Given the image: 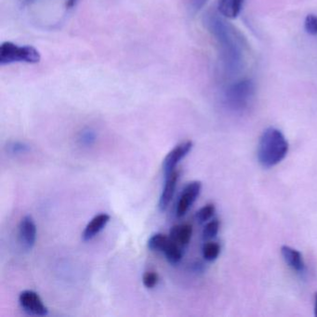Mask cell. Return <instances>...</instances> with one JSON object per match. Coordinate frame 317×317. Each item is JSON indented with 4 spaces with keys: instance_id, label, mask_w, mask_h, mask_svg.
<instances>
[{
    "instance_id": "obj_1",
    "label": "cell",
    "mask_w": 317,
    "mask_h": 317,
    "mask_svg": "<svg viewBox=\"0 0 317 317\" xmlns=\"http://www.w3.org/2000/svg\"><path fill=\"white\" fill-rule=\"evenodd\" d=\"M218 13L209 11L203 18L205 27L216 40L223 69L233 74L241 69L244 62V44L237 31Z\"/></svg>"
},
{
    "instance_id": "obj_2",
    "label": "cell",
    "mask_w": 317,
    "mask_h": 317,
    "mask_svg": "<svg viewBox=\"0 0 317 317\" xmlns=\"http://www.w3.org/2000/svg\"><path fill=\"white\" fill-rule=\"evenodd\" d=\"M288 152V143L284 134L275 128L264 130L259 142L258 160L264 168H272L280 163Z\"/></svg>"
},
{
    "instance_id": "obj_3",
    "label": "cell",
    "mask_w": 317,
    "mask_h": 317,
    "mask_svg": "<svg viewBox=\"0 0 317 317\" xmlns=\"http://www.w3.org/2000/svg\"><path fill=\"white\" fill-rule=\"evenodd\" d=\"M41 56L39 51L29 45L15 44L6 41L0 46V65H8L16 63H25L35 65L39 63Z\"/></svg>"
},
{
    "instance_id": "obj_4",
    "label": "cell",
    "mask_w": 317,
    "mask_h": 317,
    "mask_svg": "<svg viewBox=\"0 0 317 317\" xmlns=\"http://www.w3.org/2000/svg\"><path fill=\"white\" fill-rule=\"evenodd\" d=\"M256 91V86L249 78L239 80L229 85L224 91V100L231 108L243 109L251 102Z\"/></svg>"
},
{
    "instance_id": "obj_5",
    "label": "cell",
    "mask_w": 317,
    "mask_h": 317,
    "mask_svg": "<svg viewBox=\"0 0 317 317\" xmlns=\"http://www.w3.org/2000/svg\"><path fill=\"white\" fill-rule=\"evenodd\" d=\"M19 303L23 310L31 315L45 316L49 312L39 295L32 290H25L21 293Z\"/></svg>"
},
{
    "instance_id": "obj_6",
    "label": "cell",
    "mask_w": 317,
    "mask_h": 317,
    "mask_svg": "<svg viewBox=\"0 0 317 317\" xmlns=\"http://www.w3.org/2000/svg\"><path fill=\"white\" fill-rule=\"evenodd\" d=\"M202 189V184L197 181L187 184L181 194L176 207V215L178 218L184 217L188 212L191 206L197 199Z\"/></svg>"
},
{
    "instance_id": "obj_7",
    "label": "cell",
    "mask_w": 317,
    "mask_h": 317,
    "mask_svg": "<svg viewBox=\"0 0 317 317\" xmlns=\"http://www.w3.org/2000/svg\"><path fill=\"white\" fill-rule=\"evenodd\" d=\"M36 240V226L32 216L26 215L21 220L19 225V241L25 250L29 251L35 246Z\"/></svg>"
},
{
    "instance_id": "obj_8",
    "label": "cell",
    "mask_w": 317,
    "mask_h": 317,
    "mask_svg": "<svg viewBox=\"0 0 317 317\" xmlns=\"http://www.w3.org/2000/svg\"><path fill=\"white\" fill-rule=\"evenodd\" d=\"M193 148V143L186 141L183 144L177 145L173 150L169 152L163 161V170L165 176L173 172L176 166L182 159L184 158Z\"/></svg>"
},
{
    "instance_id": "obj_9",
    "label": "cell",
    "mask_w": 317,
    "mask_h": 317,
    "mask_svg": "<svg viewBox=\"0 0 317 317\" xmlns=\"http://www.w3.org/2000/svg\"><path fill=\"white\" fill-rule=\"evenodd\" d=\"M166 182L164 185L163 191L160 195L159 199L158 208L161 211H165L167 208H169V204L173 199L177 182H178L179 173L174 170L173 172L165 176Z\"/></svg>"
},
{
    "instance_id": "obj_10",
    "label": "cell",
    "mask_w": 317,
    "mask_h": 317,
    "mask_svg": "<svg viewBox=\"0 0 317 317\" xmlns=\"http://www.w3.org/2000/svg\"><path fill=\"white\" fill-rule=\"evenodd\" d=\"M109 221L110 216L108 214L101 213L95 216L85 228L82 234L84 241H89L94 238L106 226V224L109 223Z\"/></svg>"
},
{
    "instance_id": "obj_11",
    "label": "cell",
    "mask_w": 317,
    "mask_h": 317,
    "mask_svg": "<svg viewBox=\"0 0 317 317\" xmlns=\"http://www.w3.org/2000/svg\"><path fill=\"white\" fill-rule=\"evenodd\" d=\"M193 234V227L190 224L175 225L170 232L169 238L174 243L178 244L182 248H185L188 246L189 242Z\"/></svg>"
},
{
    "instance_id": "obj_12",
    "label": "cell",
    "mask_w": 317,
    "mask_h": 317,
    "mask_svg": "<svg viewBox=\"0 0 317 317\" xmlns=\"http://www.w3.org/2000/svg\"><path fill=\"white\" fill-rule=\"evenodd\" d=\"M281 253L283 258L289 267L292 268L296 272H303L304 270V261L302 253L288 246H283Z\"/></svg>"
},
{
    "instance_id": "obj_13",
    "label": "cell",
    "mask_w": 317,
    "mask_h": 317,
    "mask_svg": "<svg viewBox=\"0 0 317 317\" xmlns=\"http://www.w3.org/2000/svg\"><path fill=\"white\" fill-rule=\"evenodd\" d=\"M244 1L245 0H220L219 12L225 18L234 19L241 12Z\"/></svg>"
},
{
    "instance_id": "obj_14",
    "label": "cell",
    "mask_w": 317,
    "mask_h": 317,
    "mask_svg": "<svg viewBox=\"0 0 317 317\" xmlns=\"http://www.w3.org/2000/svg\"><path fill=\"white\" fill-rule=\"evenodd\" d=\"M184 248L179 246L178 244L174 243L173 241H171L169 238V244L164 250L165 256L168 260V262L173 265L177 264L182 261V259L184 257Z\"/></svg>"
},
{
    "instance_id": "obj_15",
    "label": "cell",
    "mask_w": 317,
    "mask_h": 317,
    "mask_svg": "<svg viewBox=\"0 0 317 317\" xmlns=\"http://www.w3.org/2000/svg\"><path fill=\"white\" fill-rule=\"evenodd\" d=\"M169 242V236L163 233H155L148 240V248L152 251L164 252Z\"/></svg>"
},
{
    "instance_id": "obj_16",
    "label": "cell",
    "mask_w": 317,
    "mask_h": 317,
    "mask_svg": "<svg viewBox=\"0 0 317 317\" xmlns=\"http://www.w3.org/2000/svg\"><path fill=\"white\" fill-rule=\"evenodd\" d=\"M221 252V247L216 242H208L203 247V257L208 262H213L218 258Z\"/></svg>"
},
{
    "instance_id": "obj_17",
    "label": "cell",
    "mask_w": 317,
    "mask_h": 317,
    "mask_svg": "<svg viewBox=\"0 0 317 317\" xmlns=\"http://www.w3.org/2000/svg\"><path fill=\"white\" fill-rule=\"evenodd\" d=\"M215 210L216 208L213 204H208L204 206L203 208H200L196 212V220L201 223L208 222V220L212 218V216L215 213Z\"/></svg>"
},
{
    "instance_id": "obj_18",
    "label": "cell",
    "mask_w": 317,
    "mask_h": 317,
    "mask_svg": "<svg viewBox=\"0 0 317 317\" xmlns=\"http://www.w3.org/2000/svg\"><path fill=\"white\" fill-rule=\"evenodd\" d=\"M220 229V222L217 219L210 221L209 223L206 224L203 230V237L205 239H211L214 238L219 233Z\"/></svg>"
},
{
    "instance_id": "obj_19",
    "label": "cell",
    "mask_w": 317,
    "mask_h": 317,
    "mask_svg": "<svg viewBox=\"0 0 317 317\" xmlns=\"http://www.w3.org/2000/svg\"><path fill=\"white\" fill-rule=\"evenodd\" d=\"M304 29L309 35H317V15L309 14L304 21Z\"/></svg>"
},
{
    "instance_id": "obj_20",
    "label": "cell",
    "mask_w": 317,
    "mask_h": 317,
    "mask_svg": "<svg viewBox=\"0 0 317 317\" xmlns=\"http://www.w3.org/2000/svg\"><path fill=\"white\" fill-rule=\"evenodd\" d=\"M144 287L147 288H153L158 282V275L154 272H146L143 278Z\"/></svg>"
},
{
    "instance_id": "obj_21",
    "label": "cell",
    "mask_w": 317,
    "mask_h": 317,
    "mask_svg": "<svg viewBox=\"0 0 317 317\" xmlns=\"http://www.w3.org/2000/svg\"><path fill=\"white\" fill-rule=\"evenodd\" d=\"M208 0H188L189 12L192 15L199 13L207 5Z\"/></svg>"
},
{
    "instance_id": "obj_22",
    "label": "cell",
    "mask_w": 317,
    "mask_h": 317,
    "mask_svg": "<svg viewBox=\"0 0 317 317\" xmlns=\"http://www.w3.org/2000/svg\"><path fill=\"white\" fill-rule=\"evenodd\" d=\"M28 150V147L25 144H19V143H15L11 146V152L12 153H25Z\"/></svg>"
},
{
    "instance_id": "obj_23",
    "label": "cell",
    "mask_w": 317,
    "mask_h": 317,
    "mask_svg": "<svg viewBox=\"0 0 317 317\" xmlns=\"http://www.w3.org/2000/svg\"><path fill=\"white\" fill-rule=\"evenodd\" d=\"M95 138L94 132L91 131V130H86L83 135H82V140L84 141L85 143H90L91 141H93Z\"/></svg>"
},
{
    "instance_id": "obj_24",
    "label": "cell",
    "mask_w": 317,
    "mask_h": 317,
    "mask_svg": "<svg viewBox=\"0 0 317 317\" xmlns=\"http://www.w3.org/2000/svg\"><path fill=\"white\" fill-rule=\"evenodd\" d=\"M77 1L78 0H66V9L67 10H72L76 5Z\"/></svg>"
},
{
    "instance_id": "obj_25",
    "label": "cell",
    "mask_w": 317,
    "mask_h": 317,
    "mask_svg": "<svg viewBox=\"0 0 317 317\" xmlns=\"http://www.w3.org/2000/svg\"><path fill=\"white\" fill-rule=\"evenodd\" d=\"M19 1L23 6H29L35 3V1H37V0H19Z\"/></svg>"
},
{
    "instance_id": "obj_26",
    "label": "cell",
    "mask_w": 317,
    "mask_h": 317,
    "mask_svg": "<svg viewBox=\"0 0 317 317\" xmlns=\"http://www.w3.org/2000/svg\"><path fill=\"white\" fill-rule=\"evenodd\" d=\"M314 315L317 317V292L314 294Z\"/></svg>"
}]
</instances>
